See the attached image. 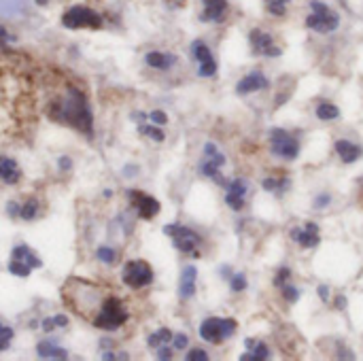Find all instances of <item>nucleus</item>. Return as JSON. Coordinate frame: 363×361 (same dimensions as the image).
Segmentation results:
<instances>
[{"label": "nucleus", "mask_w": 363, "mask_h": 361, "mask_svg": "<svg viewBox=\"0 0 363 361\" xmlns=\"http://www.w3.org/2000/svg\"><path fill=\"white\" fill-rule=\"evenodd\" d=\"M53 115L58 117L60 121H64L70 127H75V130L91 136L93 117H91L90 104H88V100H85V96L79 90H75V87H68V92L64 96V100H62V104L53 109Z\"/></svg>", "instance_id": "obj_1"}, {"label": "nucleus", "mask_w": 363, "mask_h": 361, "mask_svg": "<svg viewBox=\"0 0 363 361\" xmlns=\"http://www.w3.org/2000/svg\"><path fill=\"white\" fill-rule=\"evenodd\" d=\"M128 310L123 308V304L119 298H108L102 302V308L98 312V317L93 319V325L106 332H115L128 321Z\"/></svg>", "instance_id": "obj_2"}, {"label": "nucleus", "mask_w": 363, "mask_h": 361, "mask_svg": "<svg viewBox=\"0 0 363 361\" xmlns=\"http://www.w3.org/2000/svg\"><path fill=\"white\" fill-rule=\"evenodd\" d=\"M62 26L68 30H81V28L98 30V28H102V15L98 11L90 9V6L75 4L70 9H66L64 15H62Z\"/></svg>", "instance_id": "obj_3"}, {"label": "nucleus", "mask_w": 363, "mask_h": 361, "mask_svg": "<svg viewBox=\"0 0 363 361\" xmlns=\"http://www.w3.org/2000/svg\"><path fill=\"white\" fill-rule=\"evenodd\" d=\"M236 321L234 319H219V317H208L202 321L200 325V338L210 344H219L221 340L232 338L236 332Z\"/></svg>", "instance_id": "obj_4"}, {"label": "nucleus", "mask_w": 363, "mask_h": 361, "mask_svg": "<svg viewBox=\"0 0 363 361\" xmlns=\"http://www.w3.org/2000/svg\"><path fill=\"white\" fill-rule=\"evenodd\" d=\"M270 151L276 157L293 162V159L299 155V142L287 130H282V127H272V132H270Z\"/></svg>", "instance_id": "obj_5"}, {"label": "nucleus", "mask_w": 363, "mask_h": 361, "mask_svg": "<svg viewBox=\"0 0 363 361\" xmlns=\"http://www.w3.org/2000/svg\"><path fill=\"white\" fill-rule=\"evenodd\" d=\"M121 280L128 287H147L153 283V270L149 266L147 261L143 259H136V261H128L121 270Z\"/></svg>", "instance_id": "obj_6"}, {"label": "nucleus", "mask_w": 363, "mask_h": 361, "mask_svg": "<svg viewBox=\"0 0 363 361\" xmlns=\"http://www.w3.org/2000/svg\"><path fill=\"white\" fill-rule=\"evenodd\" d=\"M164 234L175 240V248H179L181 253H193V248L202 242V238L195 234L191 228L179 226V223H168V226H164Z\"/></svg>", "instance_id": "obj_7"}, {"label": "nucleus", "mask_w": 363, "mask_h": 361, "mask_svg": "<svg viewBox=\"0 0 363 361\" xmlns=\"http://www.w3.org/2000/svg\"><path fill=\"white\" fill-rule=\"evenodd\" d=\"M306 28L312 32H319V34H327V32H334L340 28V15L334 9H329L327 13H312L306 17Z\"/></svg>", "instance_id": "obj_8"}, {"label": "nucleus", "mask_w": 363, "mask_h": 361, "mask_svg": "<svg viewBox=\"0 0 363 361\" xmlns=\"http://www.w3.org/2000/svg\"><path fill=\"white\" fill-rule=\"evenodd\" d=\"M128 196L132 198V204L136 206V213H138L140 219H153V217L160 213L162 206L153 196L143 194V191H138V189H128Z\"/></svg>", "instance_id": "obj_9"}, {"label": "nucleus", "mask_w": 363, "mask_h": 361, "mask_svg": "<svg viewBox=\"0 0 363 361\" xmlns=\"http://www.w3.org/2000/svg\"><path fill=\"white\" fill-rule=\"evenodd\" d=\"M268 87H270L268 77L264 75V72L253 70V72H249V75H244L238 81V85H236V94H238V96H247V94H253V92L268 90Z\"/></svg>", "instance_id": "obj_10"}, {"label": "nucleus", "mask_w": 363, "mask_h": 361, "mask_svg": "<svg viewBox=\"0 0 363 361\" xmlns=\"http://www.w3.org/2000/svg\"><path fill=\"white\" fill-rule=\"evenodd\" d=\"M204 4V11L200 13V21H206V23H221L225 19L227 15V0H202Z\"/></svg>", "instance_id": "obj_11"}, {"label": "nucleus", "mask_w": 363, "mask_h": 361, "mask_svg": "<svg viewBox=\"0 0 363 361\" xmlns=\"http://www.w3.org/2000/svg\"><path fill=\"white\" fill-rule=\"evenodd\" d=\"M334 149H336V153L340 155L342 164H355V162H357V159L363 155V149L359 147V144H355V142L346 140V138L336 140V142H334Z\"/></svg>", "instance_id": "obj_12"}, {"label": "nucleus", "mask_w": 363, "mask_h": 361, "mask_svg": "<svg viewBox=\"0 0 363 361\" xmlns=\"http://www.w3.org/2000/svg\"><path fill=\"white\" fill-rule=\"evenodd\" d=\"M195 278H198V270H195V266L183 268L181 283H179V298L181 300H189V298H193L195 295Z\"/></svg>", "instance_id": "obj_13"}, {"label": "nucleus", "mask_w": 363, "mask_h": 361, "mask_svg": "<svg viewBox=\"0 0 363 361\" xmlns=\"http://www.w3.org/2000/svg\"><path fill=\"white\" fill-rule=\"evenodd\" d=\"M177 55L175 53H164V51H149L145 55V64L151 68H157V70H168L177 64Z\"/></svg>", "instance_id": "obj_14"}, {"label": "nucleus", "mask_w": 363, "mask_h": 361, "mask_svg": "<svg viewBox=\"0 0 363 361\" xmlns=\"http://www.w3.org/2000/svg\"><path fill=\"white\" fill-rule=\"evenodd\" d=\"M19 166L15 159L6 157V155H0V181H4L6 185H15L19 181Z\"/></svg>", "instance_id": "obj_15"}, {"label": "nucleus", "mask_w": 363, "mask_h": 361, "mask_svg": "<svg viewBox=\"0 0 363 361\" xmlns=\"http://www.w3.org/2000/svg\"><path fill=\"white\" fill-rule=\"evenodd\" d=\"M36 353H38V357H41V359H68V351L55 347V344L49 342V340L38 342Z\"/></svg>", "instance_id": "obj_16"}, {"label": "nucleus", "mask_w": 363, "mask_h": 361, "mask_svg": "<svg viewBox=\"0 0 363 361\" xmlns=\"http://www.w3.org/2000/svg\"><path fill=\"white\" fill-rule=\"evenodd\" d=\"M289 236H291V240L293 242H297V244H302L304 248H314L319 244V234H312V232H308V230H302V228H293L289 232Z\"/></svg>", "instance_id": "obj_17"}, {"label": "nucleus", "mask_w": 363, "mask_h": 361, "mask_svg": "<svg viewBox=\"0 0 363 361\" xmlns=\"http://www.w3.org/2000/svg\"><path fill=\"white\" fill-rule=\"evenodd\" d=\"M249 41H251V45H253V51L259 53V55H262V51L266 49V47L274 45V38H272L270 32H264V30H259V28L249 32Z\"/></svg>", "instance_id": "obj_18"}, {"label": "nucleus", "mask_w": 363, "mask_h": 361, "mask_svg": "<svg viewBox=\"0 0 363 361\" xmlns=\"http://www.w3.org/2000/svg\"><path fill=\"white\" fill-rule=\"evenodd\" d=\"M314 113H317V117L321 119V121H334V119L340 117V109H338L336 104L323 100V102L317 104V111H314Z\"/></svg>", "instance_id": "obj_19"}, {"label": "nucleus", "mask_w": 363, "mask_h": 361, "mask_svg": "<svg viewBox=\"0 0 363 361\" xmlns=\"http://www.w3.org/2000/svg\"><path fill=\"white\" fill-rule=\"evenodd\" d=\"M172 340V332L170 330H157V332H153V334H149V338H147V344L151 349H157L160 344H166V342H170Z\"/></svg>", "instance_id": "obj_20"}, {"label": "nucleus", "mask_w": 363, "mask_h": 361, "mask_svg": "<svg viewBox=\"0 0 363 361\" xmlns=\"http://www.w3.org/2000/svg\"><path fill=\"white\" fill-rule=\"evenodd\" d=\"M191 53H193V58L198 60V64H202V62H206V60L212 58L208 45L202 43V41H193V43H191Z\"/></svg>", "instance_id": "obj_21"}, {"label": "nucleus", "mask_w": 363, "mask_h": 361, "mask_svg": "<svg viewBox=\"0 0 363 361\" xmlns=\"http://www.w3.org/2000/svg\"><path fill=\"white\" fill-rule=\"evenodd\" d=\"M30 268L26 261L23 259H11V263H9V272L13 276H19V278H28L30 276Z\"/></svg>", "instance_id": "obj_22"}, {"label": "nucleus", "mask_w": 363, "mask_h": 361, "mask_svg": "<svg viewBox=\"0 0 363 361\" xmlns=\"http://www.w3.org/2000/svg\"><path fill=\"white\" fill-rule=\"evenodd\" d=\"M138 134H143V136H149V138H153L155 142H164V132L160 130V127H155V125H145V123H140L138 125Z\"/></svg>", "instance_id": "obj_23"}, {"label": "nucleus", "mask_w": 363, "mask_h": 361, "mask_svg": "<svg viewBox=\"0 0 363 361\" xmlns=\"http://www.w3.org/2000/svg\"><path fill=\"white\" fill-rule=\"evenodd\" d=\"M266 9L270 15H274V17H285L287 15V4L278 2V0H266Z\"/></svg>", "instance_id": "obj_24"}, {"label": "nucleus", "mask_w": 363, "mask_h": 361, "mask_svg": "<svg viewBox=\"0 0 363 361\" xmlns=\"http://www.w3.org/2000/svg\"><path fill=\"white\" fill-rule=\"evenodd\" d=\"M247 276L242 274V272H238V274H232L230 276V289L234 293H240V291H244V289H247Z\"/></svg>", "instance_id": "obj_25"}, {"label": "nucleus", "mask_w": 363, "mask_h": 361, "mask_svg": "<svg viewBox=\"0 0 363 361\" xmlns=\"http://www.w3.org/2000/svg\"><path fill=\"white\" fill-rule=\"evenodd\" d=\"M225 204L230 206L232 211H242L244 208V196H238V194H234V191H227Z\"/></svg>", "instance_id": "obj_26"}, {"label": "nucleus", "mask_w": 363, "mask_h": 361, "mask_svg": "<svg viewBox=\"0 0 363 361\" xmlns=\"http://www.w3.org/2000/svg\"><path fill=\"white\" fill-rule=\"evenodd\" d=\"M227 191H234V194H238V196H247L249 183L244 179H234V181L227 183Z\"/></svg>", "instance_id": "obj_27"}, {"label": "nucleus", "mask_w": 363, "mask_h": 361, "mask_svg": "<svg viewBox=\"0 0 363 361\" xmlns=\"http://www.w3.org/2000/svg\"><path fill=\"white\" fill-rule=\"evenodd\" d=\"M36 211H38L36 202H34V200H28V202L21 206V211H19V217H21V219H26V221H32L34 217H36Z\"/></svg>", "instance_id": "obj_28"}, {"label": "nucleus", "mask_w": 363, "mask_h": 361, "mask_svg": "<svg viewBox=\"0 0 363 361\" xmlns=\"http://www.w3.org/2000/svg\"><path fill=\"white\" fill-rule=\"evenodd\" d=\"M96 257H98L102 263H115L117 253H115V248H110V246H100L98 251H96Z\"/></svg>", "instance_id": "obj_29"}, {"label": "nucleus", "mask_w": 363, "mask_h": 361, "mask_svg": "<svg viewBox=\"0 0 363 361\" xmlns=\"http://www.w3.org/2000/svg\"><path fill=\"white\" fill-rule=\"evenodd\" d=\"M215 72H217V62H215V58L202 62L200 68H198V75H200V77H212Z\"/></svg>", "instance_id": "obj_30"}, {"label": "nucleus", "mask_w": 363, "mask_h": 361, "mask_svg": "<svg viewBox=\"0 0 363 361\" xmlns=\"http://www.w3.org/2000/svg\"><path fill=\"white\" fill-rule=\"evenodd\" d=\"M280 289H282V298H285L289 304H295V302L299 300V289H297V287H293V285L287 283V285H282Z\"/></svg>", "instance_id": "obj_31"}, {"label": "nucleus", "mask_w": 363, "mask_h": 361, "mask_svg": "<svg viewBox=\"0 0 363 361\" xmlns=\"http://www.w3.org/2000/svg\"><path fill=\"white\" fill-rule=\"evenodd\" d=\"M291 278V270L287 268V266H282L278 272H276V276H274V287H282V285H287V280Z\"/></svg>", "instance_id": "obj_32"}, {"label": "nucleus", "mask_w": 363, "mask_h": 361, "mask_svg": "<svg viewBox=\"0 0 363 361\" xmlns=\"http://www.w3.org/2000/svg\"><path fill=\"white\" fill-rule=\"evenodd\" d=\"M185 359H189V361H206L208 359V353L204 351V349H191L185 355Z\"/></svg>", "instance_id": "obj_33"}, {"label": "nucleus", "mask_w": 363, "mask_h": 361, "mask_svg": "<svg viewBox=\"0 0 363 361\" xmlns=\"http://www.w3.org/2000/svg\"><path fill=\"white\" fill-rule=\"evenodd\" d=\"M149 119H151L155 125H166V123H168V115H166L164 111H151V113H149Z\"/></svg>", "instance_id": "obj_34"}, {"label": "nucleus", "mask_w": 363, "mask_h": 361, "mask_svg": "<svg viewBox=\"0 0 363 361\" xmlns=\"http://www.w3.org/2000/svg\"><path fill=\"white\" fill-rule=\"evenodd\" d=\"M172 344H175V349H177V351L187 349V344H189L187 334H177V336H172Z\"/></svg>", "instance_id": "obj_35"}, {"label": "nucleus", "mask_w": 363, "mask_h": 361, "mask_svg": "<svg viewBox=\"0 0 363 361\" xmlns=\"http://www.w3.org/2000/svg\"><path fill=\"white\" fill-rule=\"evenodd\" d=\"M23 261H26V263H28V266L32 268V270H38V268H43V261L38 259L36 255L32 253V248H30V251H28V255H26V259H23Z\"/></svg>", "instance_id": "obj_36"}, {"label": "nucleus", "mask_w": 363, "mask_h": 361, "mask_svg": "<svg viewBox=\"0 0 363 361\" xmlns=\"http://www.w3.org/2000/svg\"><path fill=\"white\" fill-rule=\"evenodd\" d=\"M280 53H282V49H280V47H276V45L266 47V49L262 51V55H264V58H278Z\"/></svg>", "instance_id": "obj_37"}, {"label": "nucleus", "mask_w": 363, "mask_h": 361, "mask_svg": "<svg viewBox=\"0 0 363 361\" xmlns=\"http://www.w3.org/2000/svg\"><path fill=\"white\" fill-rule=\"evenodd\" d=\"M13 41H15V36H11L9 32H6L4 26H0V47H6V45L13 43Z\"/></svg>", "instance_id": "obj_38"}, {"label": "nucleus", "mask_w": 363, "mask_h": 361, "mask_svg": "<svg viewBox=\"0 0 363 361\" xmlns=\"http://www.w3.org/2000/svg\"><path fill=\"white\" fill-rule=\"evenodd\" d=\"M21 211V204H17L15 200H11V202H6V215L9 217H17Z\"/></svg>", "instance_id": "obj_39"}, {"label": "nucleus", "mask_w": 363, "mask_h": 361, "mask_svg": "<svg viewBox=\"0 0 363 361\" xmlns=\"http://www.w3.org/2000/svg\"><path fill=\"white\" fill-rule=\"evenodd\" d=\"M262 187H264L266 191H274V194H276V187H278V179H264V181H262Z\"/></svg>", "instance_id": "obj_40"}, {"label": "nucleus", "mask_w": 363, "mask_h": 361, "mask_svg": "<svg viewBox=\"0 0 363 361\" xmlns=\"http://www.w3.org/2000/svg\"><path fill=\"white\" fill-rule=\"evenodd\" d=\"M329 202H331V196L329 194H321L317 200H314V206H317V208H325Z\"/></svg>", "instance_id": "obj_41"}, {"label": "nucleus", "mask_w": 363, "mask_h": 361, "mask_svg": "<svg viewBox=\"0 0 363 361\" xmlns=\"http://www.w3.org/2000/svg\"><path fill=\"white\" fill-rule=\"evenodd\" d=\"M58 166H60V170H70V168H73V159L64 155V157L58 159Z\"/></svg>", "instance_id": "obj_42"}, {"label": "nucleus", "mask_w": 363, "mask_h": 361, "mask_svg": "<svg viewBox=\"0 0 363 361\" xmlns=\"http://www.w3.org/2000/svg\"><path fill=\"white\" fill-rule=\"evenodd\" d=\"M217 151H219V149H217L215 142H206V144H204V155H206V157H212V155L217 153Z\"/></svg>", "instance_id": "obj_43"}, {"label": "nucleus", "mask_w": 363, "mask_h": 361, "mask_svg": "<svg viewBox=\"0 0 363 361\" xmlns=\"http://www.w3.org/2000/svg\"><path fill=\"white\" fill-rule=\"evenodd\" d=\"M53 323H55V327H68V317L66 315H55Z\"/></svg>", "instance_id": "obj_44"}, {"label": "nucleus", "mask_w": 363, "mask_h": 361, "mask_svg": "<svg viewBox=\"0 0 363 361\" xmlns=\"http://www.w3.org/2000/svg\"><path fill=\"white\" fill-rule=\"evenodd\" d=\"M157 357H160V359H172L170 347H160V351H157Z\"/></svg>", "instance_id": "obj_45"}, {"label": "nucleus", "mask_w": 363, "mask_h": 361, "mask_svg": "<svg viewBox=\"0 0 363 361\" xmlns=\"http://www.w3.org/2000/svg\"><path fill=\"white\" fill-rule=\"evenodd\" d=\"M319 298L323 302H329V287L327 285H319Z\"/></svg>", "instance_id": "obj_46"}, {"label": "nucleus", "mask_w": 363, "mask_h": 361, "mask_svg": "<svg viewBox=\"0 0 363 361\" xmlns=\"http://www.w3.org/2000/svg\"><path fill=\"white\" fill-rule=\"evenodd\" d=\"M43 330L49 334V332H53L55 330V323H53V317H47L45 321H43Z\"/></svg>", "instance_id": "obj_47"}, {"label": "nucleus", "mask_w": 363, "mask_h": 361, "mask_svg": "<svg viewBox=\"0 0 363 361\" xmlns=\"http://www.w3.org/2000/svg\"><path fill=\"white\" fill-rule=\"evenodd\" d=\"M334 306H336L338 310H344V308H346V298H344V295H338L336 302H334Z\"/></svg>", "instance_id": "obj_48"}, {"label": "nucleus", "mask_w": 363, "mask_h": 361, "mask_svg": "<svg viewBox=\"0 0 363 361\" xmlns=\"http://www.w3.org/2000/svg\"><path fill=\"white\" fill-rule=\"evenodd\" d=\"M136 172H138V166H125V168H123V174H125V176H134Z\"/></svg>", "instance_id": "obj_49"}, {"label": "nucleus", "mask_w": 363, "mask_h": 361, "mask_svg": "<svg viewBox=\"0 0 363 361\" xmlns=\"http://www.w3.org/2000/svg\"><path fill=\"white\" fill-rule=\"evenodd\" d=\"M11 347V338H2V336H0V351H6Z\"/></svg>", "instance_id": "obj_50"}, {"label": "nucleus", "mask_w": 363, "mask_h": 361, "mask_svg": "<svg viewBox=\"0 0 363 361\" xmlns=\"http://www.w3.org/2000/svg\"><path fill=\"white\" fill-rule=\"evenodd\" d=\"M147 117H149V115H145V113H134V115H132V119H134V121H138V123H143Z\"/></svg>", "instance_id": "obj_51"}, {"label": "nucleus", "mask_w": 363, "mask_h": 361, "mask_svg": "<svg viewBox=\"0 0 363 361\" xmlns=\"http://www.w3.org/2000/svg\"><path fill=\"white\" fill-rule=\"evenodd\" d=\"M306 230L312 232V234H319V226H317V223H312V221H310V223H306Z\"/></svg>", "instance_id": "obj_52"}, {"label": "nucleus", "mask_w": 363, "mask_h": 361, "mask_svg": "<svg viewBox=\"0 0 363 361\" xmlns=\"http://www.w3.org/2000/svg\"><path fill=\"white\" fill-rule=\"evenodd\" d=\"M255 342H257L255 338H247V340H244V347H247V351L253 349V347H255Z\"/></svg>", "instance_id": "obj_53"}, {"label": "nucleus", "mask_w": 363, "mask_h": 361, "mask_svg": "<svg viewBox=\"0 0 363 361\" xmlns=\"http://www.w3.org/2000/svg\"><path fill=\"white\" fill-rule=\"evenodd\" d=\"M100 347H102V349H108V347H113V340H108V338L100 340Z\"/></svg>", "instance_id": "obj_54"}, {"label": "nucleus", "mask_w": 363, "mask_h": 361, "mask_svg": "<svg viewBox=\"0 0 363 361\" xmlns=\"http://www.w3.org/2000/svg\"><path fill=\"white\" fill-rule=\"evenodd\" d=\"M221 274H223L225 278H230V276H232V270H230V268H223V270H221Z\"/></svg>", "instance_id": "obj_55"}, {"label": "nucleus", "mask_w": 363, "mask_h": 361, "mask_svg": "<svg viewBox=\"0 0 363 361\" xmlns=\"http://www.w3.org/2000/svg\"><path fill=\"white\" fill-rule=\"evenodd\" d=\"M36 2H38V4H47V0H36Z\"/></svg>", "instance_id": "obj_56"}, {"label": "nucleus", "mask_w": 363, "mask_h": 361, "mask_svg": "<svg viewBox=\"0 0 363 361\" xmlns=\"http://www.w3.org/2000/svg\"><path fill=\"white\" fill-rule=\"evenodd\" d=\"M278 2H285V4H289V2H291V0H278Z\"/></svg>", "instance_id": "obj_57"}, {"label": "nucleus", "mask_w": 363, "mask_h": 361, "mask_svg": "<svg viewBox=\"0 0 363 361\" xmlns=\"http://www.w3.org/2000/svg\"><path fill=\"white\" fill-rule=\"evenodd\" d=\"M0 327H2V323H0Z\"/></svg>", "instance_id": "obj_58"}]
</instances>
